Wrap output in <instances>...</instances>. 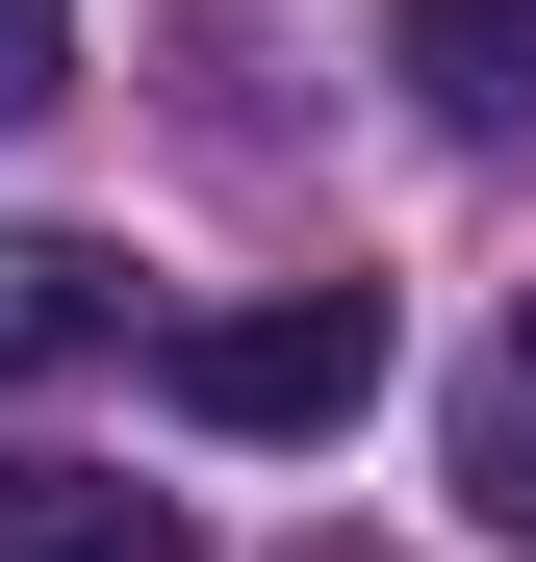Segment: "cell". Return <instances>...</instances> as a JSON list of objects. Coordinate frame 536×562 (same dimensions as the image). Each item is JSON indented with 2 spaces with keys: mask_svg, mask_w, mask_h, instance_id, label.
Instances as JSON below:
<instances>
[{
  "mask_svg": "<svg viewBox=\"0 0 536 562\" xmlns=\"http://www.w3.org/2000/svg\"><path fill=\"white\" fill-rule=\"evenodd\" d=\"M153 409H179V435H357V409H384V281L179 307V333H153Z\"/></svg>",
  "mask_w": 536,
  "mask_h": 562,
  "instance_id": "1",
  "label": "cell"
},
{
  "mask_svg": "<svg viewBox=\"0 0 536 562\" xmlns=\"http://www.w3.org/2000/svg\"><path fill=\"white\" fill-rule=\"evenodd\" d=\"M77 358H128V256L103 231H0V384H77Z\"/></svg>",
  "mask_w": 536,
  "mask_h": 562,
  "instance_id": "2",
  "label": "cell"
},
{
  "mask_svg": "<svg viewBox=\"0 0 536 562\" xmlns=\"http://www.w3.org/2000/svg\"><path fill=\"white\" fill-rule=\"evenodd\" d=\"M384 77L434 128H536V0H384Z\"/></svg>",
  "mask_w": 536,
  "mask_h": 562,
  "instance_id": "3",
  "label": "cell"
},
{
  "mask_svg": "<svg viewBox=\"0 0 536 562\" xmlns=\"http://www.w3.org/2000/svg\"><path fill=\"white\" fill-rule=\"evenodd\" d=\"M0 562H205L179 486H103V460H0Z\"/></svg>",
  "mask_w": 536,
  "mask_h": 562,
  "instance_id": "4",
  "label": "cell"
},
{
  "mask_svg": "<svg viewBox=\"0 0 536 562\" xmlns=\"http://www.w3.org/2000/svg\"><path fill=\"white\" fill-rule=\"evenodd\" d=\"M460 512H486V537H536V307L460 358Z\"/></svg>",
  "mask_w": 536,
  "mask_h": 562,
  "instance_id": "5",
  "label": "cell"
},
{
  "mask_svg": "<svg viewBox=\"0 0 536 562\" xmlns=\"http://www.w3.org/2000/svg\"><path fill=\"white\" fill-rule=\"evenodd\" d=\"M52 77H77V26H52V0H0V128H26Z\"/></svg>",
  "mask_w": 536,
  "mask_h": 562,
  "instance_id": "6",
  "label": "cell"
},
{
  "mask_svg": "<svg viewBox=\"0 0 536 562\" xmlns=\"http://www.w3.org/2000/svg\"><path fill=\"white\" fill-rule=\"evenodd\" d=\"M307 562H357V537H307Z\"/></svg>",
  "mask_w": 536,
  "mask_h": 562,
  "instance_id": "7",
  "label": "cell"
}]
</instances>
